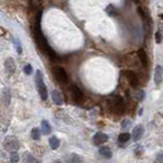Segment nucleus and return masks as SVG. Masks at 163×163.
Returning <instances> with one entry per match:
<instances>
[{"label": "nucleus", "mask_w": 163, "mask_h": 163, "mask_svg": "<svg viewBox=\"0 0 163 163\" xmlns=\"http://www.w3.org/2000/svg\"><path fill=\"white\" fill-rule=\"evenodd\" d=\"M34 37H35V40H36V43H37V45H38V47L40 48L50 59L55 60L56 58H57V55H56L55 51H54V50L50 47L49 44H48L47 40H46L43 33L41 31L40 26H38V25H36V27H35Z\"/></svg>", "instance_id": "nucleus-1"}, {"label": "nucleus", "mask_w": 163, "mask_h": 163, "mask_svg": "<svg viewBox=\"0 0 163 163\" xmlns=\"http://www.w3.org/2000/svg\"><path fill=\"white\" fill-rule=\"evenodd\" d=\"M35 81H36V86H37V89H38V92H39V95H40L41 99L43 101L47 100L48 90H47V87H46L45 83H44L43 73H42L41 71H37Z\"/></svg>", "instance_id": "nucleus-2"}, {"label": "nucleus", "mask_w": 163, "mask_h": 163, "mask_svg": "<svg viewBox=\"0 0 163 163\" xmlns=\"http://www.w3.org/2000/svg\"><path fill=\"white\" fill-rule=\"evenodd\" d=\"M10 100H11V94L10 91L8 89H3L2 90V101L3 104L5 106H8L10 104Z\"/></svg>", "instance_id": "nucleus-14"}, {"label": "nucleus", "mask_w": 163, "mask_h": 163, "mask_svg": "<svg viewBox=\"0 0 163 163\" xmlns=\"http://www.w3.org/2000/svg\"><path fill=\"white\" fill-rule=\"evenodd\" d=\"M125 77H127V81H129V83L131 84V86L133 87V88H137L138 85H139V79H138V75L131 71H125Z\"/></svg>", "instance_id": "nucleus-5"}, {"label": "nucleus", "mask_w": 163, "mask_h": 163, "mask_svg": "<svg viewBox=\"0 0 163 163\" xmlns=\"http://www.w3.org/2000/svg\"><path fill=\"white\" fill-rule=\"evenodd\" d=\"M139 100L140 101H142L143 100V98H144V92H143V91H140L139 92Z\"/></svg>", "instance_id": "nucleus-29"}, {"label": "nucleus", "mask_w": 163, "mask_h": 163, "mask_svg": "<svg viewBox=\"0 0 163 163\" xmlns=\"http://www.w3.org/2000/svg\"><path fill=\"white\" fill-rule=\"evenodd\" d=\"M105 11H106V13H107L108 15H110V16H113V15H115L116 13H117V11H116V8L113 6V5H111V4L108 5V6L106 7Z\"/></svg>", "instance_id": "nucleus-21"}, {"label": "nucleus", "mask_w": 163, "mask_h": 163, "mask_svg": "<svg viewBox=\"0 0 163 163\" xmlns=\"http://www.w3.org/2000/svg\"><path fill=\"white\" fill-rule=\"evenodd\" d=\"M31 137H32L33 140H36V141L40 140V138H41L40 129H39L38 127H34V129H32V131H31Z\"/></svg>", "instance_id": "nucleus-20"}, {"label": "nucleus", "mask_w": 163, "mask_h": 163, "mask_svg": "<svg viewBox=\"0 0 163 163\" xmlns=\"http://www.w3.org/2000/svg\"><path fill=\"white\" fill-rule=\"evenodd\" d=\"M155 40H156L157 44H160L161 42H162V35H161V33L159 32V31H157V32L155 33Z\"/></svg>", "instance_id": "nucleus-24"}, {"label": "nucleus", "mask_w": 163, "mask_h": 163, "mask_svg": "<svg viewBox=\"0 0 163 163\" xmlns=\"http://www.w3.org/2000/svg\"><path fill=\"white\" fill-rule=\"evenodd\" d=\"M52 71H53V75L55 77V79L59 83H61V84H67L68 77H67V73L64 68H62V67L60 66H55Z\"/></svg>", "instance_id": "nucleus-4"}, {"label": "nucleus", "mask_w": 163, "mask_h": 163, "mask_svg": "<svg viewBox=\"0 0 163 163\" xmlns=\"http://www.w3.org/2000/svg\"><path fill=\"white\" fill-rule=\"evenodd\" d=\"M41 129H42V133L44 135H49L51 133V125L47 120H42L41 121Z\"/></svg>", "instance_id": "nucleus-17"}, {"label": "nucleus", "mask_w": 163, "mask_h": 163, "mask_svg": "<svg viewBox=\"0 0 163 163\" xmlns=\"http://www.w3.org/2000/svg\"><path fill=\"white\" fill-rule=\"evenodd\" d=\"M99 153H100L101 156H103L106 159H110L112 157V152L109 147H101L99 149Z\"/></svg>", "instance_id": "nucleus-16"}, {"label": "nucleus", "mask_w": 163, "mask_h": 163, "mask_svg": "<svg viewBox=\"0 0 163 163\" xmlns=\"http://www.w3.org/2000/svg\"><path fill=\"white\" fill-rule=\"evenodd\" d=\"M19 142L16 137L14 136H8L5 138L4 142H3V147L5 150L9 151V152H14L19 149Z\"/></svg>", "instance_id": "nucleus-3"}, {"label": "nucleus", "mask_w": 163, "mask_h": 163, "mask_svg": "<svg viewBox=\"0 0 163 163\" xmlns=\"http://www.w3.org/2000/svg\"><path fill=\"white\" fill-rule=\"evenodd\" d=\"M138 56H139V59L141 60L143 66H145V67L148 66V55H147L146 51H145L144 49L138 50Z\"/></svg>", "instance_id": "nucleus-12"}, {"label": "nucleus", "mask_w": 163, "mask_h": 163, "mask_svg": "<svg viewBox=\"0 0 163 163\" xmlns=\"http://www.w3.org/2000/svg\"><path fill=\"white\" fill-rule=\"evenodd\" d=\"M24 71H25V73L26 75H31L32 73V71H33V67H32V65L31 64H27V65H25V67H24Z\"/></svg>", "instance_id": "nucleus-25"}, {"label": "nucleus", "mask_w": 163, "mask_h": 163, "mask_svg": "<svg viewBox=\"0 0 163 163\" xmlns=\"http://www.w3.org/2000/svg\"><path fill=\"white\" fill-rule=\"evenodd\" d=\"M71 96H73V99L75 102H79V101H82L83 98H84L83 92H82L77 86H73V88H71Z\"/></svg>", "instance_id": "nucleus-11"}, {"label": "nucleus", "mask_w": 163, "mask_h": 163, "mask_svg": "<svg viewBox=\"0 0 163 163\" xmlns=\"http://www.w3.org/2000/svg\"><path fill=\"white\" fill-rule=\"evenodd\" d=\"M108 139H109V137H108L106 134H103V133H96L94 135V137H93V141H94V143L96 145L104 144L105 142L108 141Z\"/></svg>", "instance_id": "nucleus-9"}, {"label": "nucleus", "mask_w": 163, "mask_h": 163, "mask_svg": "<svg viewBox=\"0 0 163 163\" xmlns=\"http://www.w3.org/2000/svg\"><path fill=\"white\" fill-rule=\"evenodd\" d=\"M49 144L52 150H56L60 146V141L57 137H51L49 140Z\"/></svg>", "instance_id": "nucleus-18"}, {"label": "nucleus", "mask_w": 163, "mask_h": 163, "mask_svg": "<svg viewBox=\"0 0 163 163\" xmlns=\"http://www.w3.org/2000/svg\"><path fill=\"white\" fill-rule=\"evenodd\" d=\"M4 66H5V69H6L7 73H9V75H13V73H15L16 66H15V62H14V60H13V58H11V57L7 58L4 62Z\"/></svg>", "instance_id": "nucleus-10"}, {"label": "nucleus", "mask_w": 163, "mask_h": 163, "mask_svg": "<svg viewBox=\"0 0 163 163\" xmlns=\"http://www.w3.org/2000/svg\"><path fill=\"white\" fill-rule=\"evenodd\" d=\"M131 122L129 121V120H127V119H125L123 121L121 122V127L122 129H129V127H131Z\"/></svg>", "instance_id": "nucleus-26"}, {"label": "nucleus", "mask_w": 163, "mask_h": 163, "mask_svg": "<svg viewBox=\"0 0 163 163\" xmlns=\"http://www.w3.org/2000/svg\"><path fill=\"white\" fill-rule=\"evenodd\" d=\"M114 104H115V108L119 113H125V106L123 101L121 100V98H116V100H114Z\"/></svg>", "instance_id": "nucleus-15"}, {"label": "nucleus", "mask_w": 163, "mask_h": 163, "mask_svg": "<svg viewBox=\"0 0 163 163\" xmlns=\"http://www.w3.org/2000/svg\"><path fill=\"white\" fill-rule=\"evenodd\" d=\"M134 1H138V0H134Z\"/></svg>", "instance_id": "nucleus-31"}, {"label": "nucleus", "mask_w": 163, "mask_h": 163, "mask_svg": "<svg viewBox=\"0 0 163 163\" xmlns=\"http://www.w3.org/2000/svg\"><path fill=\"white\" fill-rule=\"evenodd\" d=\"M56 163H60V162H59V161H57V162H56Z\"/></svg>", "instance_id": "nucleus-30"}, {"label": "nucleus", "mask_w": 163, "mask_h": 163, "mask_svg": "<svg viewBox=\"0 0 163 163\" xmlns=\"http://www.w3.org/2000/svg\"><path fill=\"white\" fill-rule=\"evenodd\" d=\"M157 162L163 163V153H161V154H159L158 156H157Z\"/></svg>", "instance_id": "nucleus-28"}, {"label": "nucleus", "mask_w": 163, "mask_h": 163, "mask_svg": "<svg viewBox=\"0 0 163 163\" xmlns=\"http://www.w3.org/2000/svg\"><path fill=\"white\" fill-rule=\"evenodd\" d=\"M67 163H82L83 162V158L79 156V154H75V153H71L67 156L66 158Z\"/></svg>", "instance_id": "nucleus-13"}, {"label": "nucleus", "mask_w": 163, "mask_h": 163, "mask_svg": "<svg viewBox=\"0 0 163 163\" xmlns=\"http://www.w3.org/2000/svg\"><path fill=\"white\" fill-rule=\"evenodd\" d=\"M14 45H15V48H16V51H17V53L18 54H21L22 53V46H21V44H19V42H18V40H16L14 42Z\"/></svg>", "instance_id": "nucleus-27"}, {"label": "nucleus", "mask_w": 163, "mask_h": 163, "mask_svg": "<svg viewBox=\"0 0 163 163\" xmlns=\"http://www.w3.org/2000/svg\"><path fill=\"white\" fill-rule=\"evenodd\" d=\"M51 97H52V100H53V103L55 105H62L64 103V99H63V96L61 95V93L57 90H53L51 93Z\"/></svg>", "instance_id": "nucleus-8"}, {"label": "nucleus", "mask_w": 163, "mask_h": 163, "mask_svg": "<svg viewBox=\"0 0 163 163\" xmlns=\"http://www.w3.org/2000/svg\"><path fill=\"white\" fill-rule=\"evenodd\" d=\"M131 139V135L129 133H121L118 136V141L119 143H127Z\"/></svg>", "instance_id": "nucleus-19"}, {"label": "nucleus", "mask_w": 163, "mask_h": 163, "mask_svg": "<svg viewBox=\"0 0 163 163\" xmlns=\"http://www.w3.org/2000/svg\"><path fill=\"white\" fill-rule=\"evenodd\" d=\"M143 134H144V127H143V125H136L133 129V133H131V138H133V140L135 142H138L143 137Z\"/></svg>", "instance_id": "nucleus-7"}, {"label": "nucleus", "mask_w": 163, "mask_h": 163, "mask_svg": "<svg viewBox=\"0 0 163 163\" xmlns=\"http://www.w3.org/2000/svg\"><path fill=\"white\" fill-rule=\"evenodd\" d=\"M34 161H35L34 157H33L32 155L30 154V153H28V152L24 153V162H26V163H33Z\"/></svg>", "instance_id": "nucleus-23"}, {"label": "nucleus", "mask_w": 163, "mask_h": 163, "mask_svg": "<svg viewBox=\"0 0 163 163\" xmlns=\"http://www.w3.org/2000/svg\"><path fill=\"white\" fill-rule=\"evenodd\" d=\"M163 81V67L161 65H156L154 71V82L156 86H160Z\"/></svg>", "instance_id": "nucleus-6"}, {"label": "nucleus", "mask_w": 163, "mask_h": 163, "mask_svg": "<svg viewBox=\"0 0 163 163\" xmlns=\"http://www.w3.org/2000/svg\"><path fill=\"white\" fill-rule=\"evenodd\" d=\"M9 159H10L11 163H17L19 161V155L16 151L14 152H10V156H9Z\"/></svg>", "instance_id": "nucleus-22"}]
</instances>
